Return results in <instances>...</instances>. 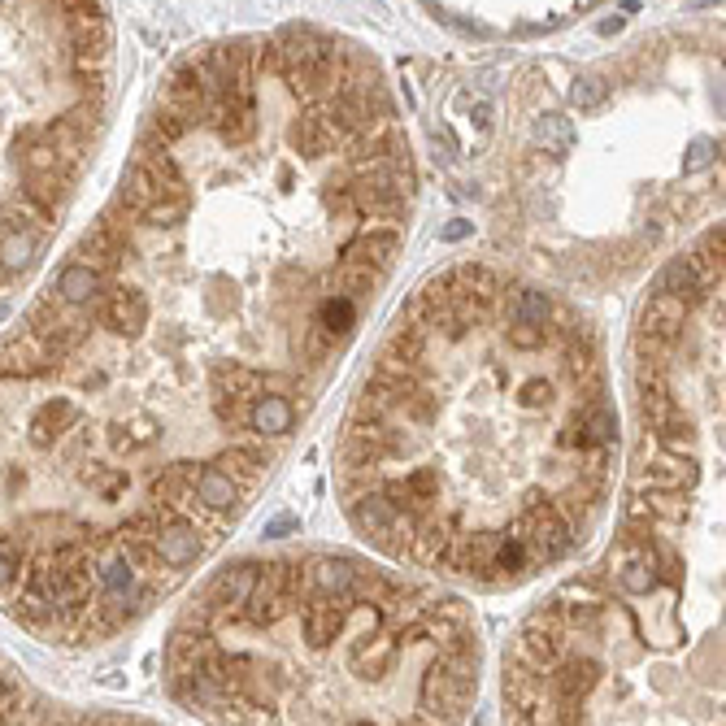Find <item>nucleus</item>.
Wrapping results in <instances>:
<instances>
[{
	"instance_id": "obj_4",
	"label": "nucleus",
	"mask_w": 726,
	"mask_h": 726,
	"mask_svg": "<svg viewBox=\"0 0 726 726\" xmlns=\"http://www.w3.org/2000/svg\"><path fill=\"white\" fill-rule=\"evenodd\" d=\"M535 140L544 144V153L566 157L574 148V122L566 114H544L540 122H535Z\"/></svg>"
},
{
	"instance_id": "obj_1",
	"label": "nucleus",
	"mask_w": 726,
	"mask_h": 726,
	"mask_svg": "<svg viewBox=\"0 0 726 726\" xmlns=\"http://www.w3.org/2000/svg\"><path fill=\"white\" fill-rule=\"evenodd\" d=\"M296 422H300L296 396H287V392H266V396H257L253 405H248L244 427H248V435H253V440L274 444V440H287V435L296 431Z\"/></svg>"
},
{
	"instance_id": "obj_3",
	"label": "nucleus",
	"mask_w": 726,
	"mask_h": 726,
	"mask_svg": "<svg viewBox=\"0 0 726 726\" xmlns=\"http://www.w3.org/2000/svg\"><path fill=\"white\" fill-rule=\"evenodd\" d=\"M0 726H40L31 692L5 666H0Z\"/></svg>"
},
{
	"instance_id": "obj_2",
	"label": "nucleus",
	"mask_w": 726,
	"mask_h": 726,
	"mask_svg": "<svg viewBox=\"0 0 726 726\" xmlns=\"http://www.w3.org/2000/svg\"><path fill=\"white\" fill-rule=\"evenodd\" d=\"M61 305H74V309H87V305H96V296L105 292V274L100 270H92L87 261H79V257H70L66 266H61V274L53 279V287H48Z\"/></svg>"
},
{
	"instance_id": "obj_7",
	"label": "nucleus",
	"mask_w": 726,
	"mask_h": 726,
	"mask_svg": "<svg viewBox=\"0 0 726 726\" xmlns=\"http://www.w3.org/2000/svg\"><path fill=\"white\" fill-rule=\"evenodd\" d=\"M470 118H474V127H492V105H487V100H474L470 105Z\"/></svg>"
},
{
	"instance_id": "obj_9",
	"label": "nucleus",
	"mask_w": 726,
	"mask_h": 726,
	"mask_svg": "<svg viewBox=\"0 0 726 726\" xmlns=\"http://www.w3.org/2000/svg\"><path fill=\"white\" fill-rule=\"evenodd\" d=\"M283 531H292V518H283V522H274V527H266V535H283Z\"/></svg>"
},
{
	"instance_id": "obj_8",
	"label": "nucleus",
	"mask_w": 726,
	"mask_h": 726,
	"mask_svg": "<svg viewBox=\"0 0 726 726\" xmlns=\"http://www.w3.org/2000/svg\"><path fill=\"white\" fill-rule=\"evenodd\" d=\"M466 235H470V222H448L444 240H466Z\"/></svg>"
},
{
	"instance_id": "obj_6",
	"label": "nucleus",
	"mask_w": 726,
	"mask_h": 726,
	"mask_svg": "<svg viewBox=\"0 0 726 726\" xmlns=\"http://www.w3.org/2000/svg\"><path fill=\"white\" fill-rule=\"evenodd\" d=\"M713 157H718V144H713V140H696L692 148H687V161H683V170H705Z\"/></svg>"
},
{
	"instance_id": "obj_5",
	"label": "nucleus",
	"mask_w": 726,
	"mask_h": 726,
	"mask_svg": "<svg viewBox=\"0 0 726 726\" xmlns=\"http://www.w3.org/2000/svg\"><path fill=\"white\" fill-rule=\"evenodd\" d=\"M605 79H600V74H579V79L570 83V105L574 109H596L600 100H605Z\"/></svg>"
}]
</instances>
